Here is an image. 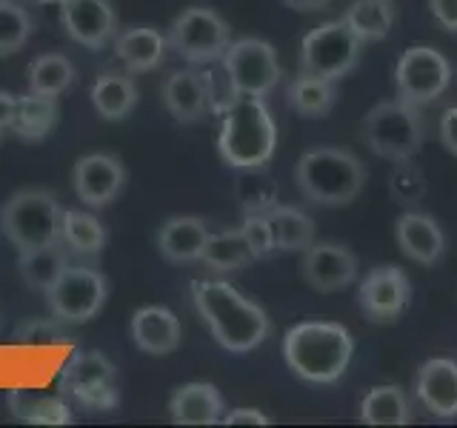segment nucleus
Wrapping results in <instances>:
<instances>
[{
	"label": "nucleus",
	"mask_w": 457,
	"mask_h": 428,
	"mask_svg": "<svg viewBox=\"0 0 457 428\" xmlns=\"http://www.w3.org/2000/svg\"><path fill=\"white\" fill-rule=\"evenodd\" d=\"M192 297L214 342L228 354L254 351L271 332L269 314L228 280H197L192 285Z\"/></svg>",
	"instance_id": "1"
},
{
	"label": "nucleus",
	"mask_w": 457,
	"mask_h": 428,
	"mask_svg": "<svg viewBox=\"0 0 457 428\" xmlns=\"http://www.w3.org/2000/svg\"><path fill=\"white\" fill-rule=\"evenodd\" d=\"M354 337L343 323L303 320L283 337V360L297 380L309 385L337 383L352 363Z\"/></svg>",
	"instance_id": "2"
},
{
	"label": "nucleus",
	"mask_w": 457,
	"mask_h": 428,
	"mask_svg": "<svg viewBox=\"0 0 457 428\" xmlns=\"http://www.w3.org/2000/svg\"><path fill=\"white\" fill-rule=\"evenodd\" d=\"M278 149V123L266 109L263 97L240 95L220 114L218 152L223 163L235 171L263 169Z\"/></svg>",
	"instance_id": "3"
},
{
	"label": "nucleus",
	"mask_w": 457,
	"mask_h": 428,
	"mask_svg": "<svg viewBox=\"0 0 457 428\" xmlns=\"http://www.w3.org/2000/svg\"><path fill=\"white\" fill-rule=\"evenodd\" d=\"M369 175L366 166L346 149L320 146L300 154L295 166V183L309 203L346 206L363 192Z\"/></svg>",
	"instance_id": "4"
},
{
	"label": "nucleus",
	"mask_w": 457,
	"mask_h": 428,
	"mask_svg": "<svg viewBox=\"0 0 457 428\" xmlns=\"http://www.w3.org/2000/svg\"><path fill=\"white\" fill-rule=\"evenodd\" d=\"M63 206L46 189H21L0 209V228L18 251H32L61 240Z\"/></svg>",
	"instance_id": "5"
},
{
	"label": "nucleus",
	"mask_w": 457,
	"mask_h": 428,
	"mask_svg": "<svg viewBox=\"0 0 457 428\" xmlns=\"http://www.w3.org/2000/svg\"><path fill=\"white\" fill-rule=\"evenodd\" d=\"M361 135L369 152H375L383 160H411L423 146L420 109L403 100H383L366 111Z\"/></svg>",
	"instance_id": "6"
},
{
	"label": "nucleus",
	"mask_w": 457,
	"mask_h": 428,
	"mask_svg": "<svg viewBox=\"0 0 457 428\" xmlns=\"http://www.w3.org/2000/svg\"><path fill=\"white\" fill-rule=\"evenodd\" d=\"M363 40L357 37L346 21H326L300 43V71L328 80L346 78L361 63Z\"/></svg>",
	"instance_id": "7"
},
{
	"label": "nucleus",
	"mask_w": 457,
	"mask_h": 428,
	"mask_svg": "<svg viewBox=\"0 0 457 428\" xmlns=\"http://www.w3.org/2000/svg\"><path fill=\"white\" fill-rule=\"evenodd\" d=\"M166 40L183 61H189L195 66H206L223 57L228 43H232V29H228L218 9L189 6L171 21Z\"/></svg>",
	"instance_id": "8"
},
{
	"label": "nucleus",
	"mask_w": 457,
	"mask_h": 428,
	"mask_svg": "<svg viewBox=\"0 0 457 428\" xmlns=\"http://www.w3.org/2000/svg\"><path fill=\"white\" fill-rule=\"evenodd\" d=\"M118 368L100 351H78L61 371V389L86 411L118 408Z\"/></svg>",
	"instance_id": "9"
},
{
	"label": "nucleus",
	"mask_w": 457,
	"mask_h": 428,
	"mask_svg": "<svg viewBox=\"0 0 457 428\" xmlns=\"http://www.w3.org/2000/svg\"><path fill=\"white\" fill-rule=\"evenodd\" d=\"M109 297V283L97 268L89 266H66L61 277L46 292V303L52 317L63 320L66 325H78L92 320L104 309Z\"/></svg>",
	"instance_id": "10"
},
{
	"label": "nucleus",
	"mask_w": 457,
	"mask_h": 428,
	"mask_svg": "<svg viewBox=\"0 0 457 428\" xmlns=\"http://www.w3.org/2000/svg\"><path fill=\"white\" fill-rule=\"evenodd\" d=\"M452 63L435 46H409L395 66L397 100L409 106H426L449 89Z\"/></svg>",
	"instance_id": "11"
},
{
	"label": "nucleus",
	"mask_w": 457,
	"mask_h": 428,
	"mask_svg": "<svg viewBox=\"0 0 457 428\" xmlns=\"http://www.w3.org/2000/svg\"><path fill=\"white\" fill-rule=\"evenodd\" d=\"M220 63L226 69V75L232 78L237 95L246 97H266L269 92H275V86L280 83L283 75L278 49L261 37L232 40L220 57Z\"/></svg>",
	"instance_id": "12"
},
{
	"label": "nucleus",
	"mask_w": 457,
	"mask_h": 428,
	"mask_svg": "<svg viewBox=\"0 0 457 428\" xmlns=\"http://www.w3.org/2000/svg\"><path fill=\"white\" fill-rule=\"evenodd\" d=\"M357 303L369 323L389 325L403 317L411 303V283L400 266H378L361 280Z\"/></svg>",
	"instance_id": "13"
},
{
	"label": "nucleus",
	"mask_w": 457,
	"mask_h": 428,
	"mask_svg": "<svg viewBox=\"0 0 457 428\" xmlns=\"http://www.w3.org/2000/svg\"><path fill=\"white\" fill-rule=\"evenodd\" d=\"M126 185V169L120 157L109 152H92L83 154L71 169V189L80 197L83 206L89 209H106L109 203L120 197Z\"/></svg>",
	"instance_id": "14"
},
{
	"label": "nucleus",
	"mask_w": 457,
	"mask_h": 428,
	"mask_svg": "<svg viewBox=\"0 0 457 428\" xmlns=\"http://www.w3.org/2000/svg\"><path fill=\"white\" fill-rule=\"evenodd\" d=\"M66 35L86 49H106L118 37V12L112 0H61Z\"/></svg>",
	"instance_id": "15"
},
{
	"label": "nucleus",
	"mask_w": 457,
	"mask_h": 428,
	"mask_svg": "<svg viewBox=\"0 0 457 428\" xmlns=\"http://www.w3.org/2000/svg\"><path fill=\"white\" fill-rule=\"evenodd\" d=\"M300 275L314 292H343L357 280V257L340 243H312L300 260Z\"/></svg>",
	"instance_id": "16"
},
{
	"label": "nucleus",
	"mask_w": 457,
	"mask_h": 428,
	"mask_svg": "<svg viewBox=\"0 0 457 428\" xmlns=\"http://www.w3.org/2000/svg\"><path fill=\"white\" fill-rule=\"evenodd\" d=\"M414 394L428 414L437 420L457 417V363L449 357H432L426 360L414 380Z\"/></svg>",
	"instance_id": "17"
},
{
	"label": "nucleus",
	"mask_w": 457,
	"mask_h": 428,
	"mask_svg": "<svg viewBox=\"0 0 457 428\" xmlns=\"http://www.w3.org/2000/svg\"><path fill=\"white\" fill-rule=\"evenodd\" d=\"M395 237L400 251L420 266H435L446 251V235H443L440 223L423 211L400 214L395 223Z\"/></svg>",
	"instance_id": "18"
},
{
	"label": "nucleus",
	"mask_w": 457,
	"mask_h": 428,
	"mask_svg": "<svg viewBox=\"0 0 457 428\" xmlns=\"http://www.w3.org/2000/svg\"><path fill=\"white\" fill-rule=\"evenodd\" d=\"M132 340L140 351L152 357H166L180 346L183 328L175 311L163 306H143L132 314Z\"/></svg>",
	"instance_id": "19"
},
{
	"label": "nucleus",
	"mask_w": 457,
	"mask_h": 428,
	"mask_svg": "<svg viewBox=\"0 0 457 428\" xmlns=\"http://www.w3.org/2000/svg\"><path fill=\"white\" fill-rule=\"evenodd\" d=\"M161 97L166 111L178 123H197L206 118L209 111V95L204 75L195 69H180L171 71L161 86Z\"/></svg>",
	"instance_id": "20"
},
{
	"label": "nucleus",
	"mask_w": 457,
	"mask_h": 428,
	"mask_svg": "<svg viewBox=\"0 0 457 428\" xmlns=\"http://www.w3.org/2000/svg\"><path fill=\"white\" fill-rule=\"evenodd\" d=\"M169 40L154 26H132L114 37V57L123 63L129 75H143L163 63Z\"/></svg>",
	"instance_id": "21"
},
{
	"label": "nucleus",
	"mask_w": 457,
	"mask_h": 428,
	"mask_svg": "<svg viewBox=\"0 0 457 428\" xmlns=\"http://www.w3.org/2000/svg\"><path fill=\"white\" fill-rule=\"evenodd\" d=\"M171 423L178 425H214L223 420V397L212 383H186L169 399Z\"/></svg>",
	"instance_id": "22"
},
{
	"label": "nucleus",
	"mask_w": 457,
	"mask_h": 428,
	"mask_svg": "<svg viewBox=\"0 0 457 428\" xmlns=\"http://www.w3.org/2000/svg\"><path fill=\"white\" fill-rule=\"evenodd\" d=\"M209 240V228L200 218L183 214V218H171L157 232V249L169 263H192L200 260L204 246Z\"/></svg>",
	"instance_id": "23"
},
{
	"label": "nucleus",
	"mask_w": 457,
	"mask_h": 428,
	"mask_svg": "<svg viewBox=\"0 0 457 428\" xmlns=\"http://www.w3.org/2000/svg\"><path fill=\"white\" fill-rule=\"evenodd\" d=\"M92 109L97 111L100 120L109 123H120L137 106V86L132 75H120V71H104L95 83H92Z\"/></svg>",
	"instance_id": "24"
},
{
	"label": "nucleus",
	"mask_w": 457,
	"mask_h": 428,
	"mask_svg": "<svg viewBox=\"0 0 457 428\" xmlns=\"http://www.w3.org/2000/svg\"><path fill=\"white\" fill-rule=\"evenodd\" d=\"M9 408L18 420L29 425H69L75 423L69 403L63 397L54 394H37V391H23L14 389L9 391Z\"/></svg>",
	"instance_id": "25"
},
{
	"label": "nucleus",
	"mask_w": 457,
	"mask_h": 428,
	"mask_svg": "<svg viewBox=\"0 0 457 428\" xmlns=\"http://www.w3.org/2000/svg\"><path fill=\"white\" fill-rule=\"evenodd\" d=\"M61 243L69 249V254L95 257L106 246V228L97 220L95 211L63 209V214H61Z\"/></svg>",
	"instance_id": "26"
},
{
	"label": "nucleus",
	"mask_w": 457,
	"mask_h": 428,
	"mask_svg": "<svg viewBox=\"0 0 457 428\" xmlns=\"http://www.w3.org/2000/svg\"><path fill=\"white\" fill-rule=\"evenodd\" d=\"M337 80L318 78V75H300L289 83L286 92V103L292 111H297L300 118H326L335 109L337 100Z\"/></svg>",
	"instance_id": "27"
},
{
	"label": "nucleus",
	"mask_w": 457,
	"mask_h": 428,
	"mask_svg": "<svg viewBox=\"0 0 457 428\" xmlns=\"http://www.w3.org/2000/svg\"><path fill=\"white\" fill-rule=\"evenodd\" d=\"M69 266V249L61 240L49 243V246H40L32 251H21V277L29 289L46 294L52 289V283L61 277V271Z\"/></svg>",
	"instance_id": "28"
},
{
	"label": "nucleus",
	"mask_w": 457,
	"mask_h": 428,
	"mask_svg": "<svg viewBox=\"0 0 457 428\" xmlns=\"http://www.w3.org/2000/svg\"><path fill=\"white\" fill-rule=\"evenodd\" d=\"M263 214L269 218L271 235H275V246L280 251H306L314 243V220L303 209L275 203Z\"/></svg>",
	"instance_id": "29"
},
{
	"label": "nucleus",
	"mask_w": 457,
	"mask_h": 428,
	"mask_svg": "<svg viewBox=\"0 0 457 428\" xmlns=\"http://www.w3.org/2000/svg\"><path fill=\"white\" fill-rule=\"evenodd\" d=\"M361 420L366 425H409L411 406L400 385H375L361 403Z\"/></svg>",
	"instance_id": "30"
},
{
	"label": "nucleus",
	"mask_w": 457,
	"mask_h": 428,
	"mask_svg": "<svg viewBox=\"0 0 457 428\" xmlns=\"http://www.w3.org/2000/svg\"><path fill=\"white\" fill-rule=\"evenodd\" d=\"M252 260H257L252 246L243 237V232H218L209 235L204 254H200V263H204L214 275H228V271H237L243 266H249Z\"/></svg>",
	"instance_id": "31"
},
{
	"label": "nucleus",
	"mask_w": 457,
	"mask_h": 428,
	"mask_svg": "<svg viewBox=\"0 0 457 428\" xmlns=\"http://www.w3.org/2000/svg\"><path fill=\"white\" fill-rule=\"evenodd\" d=\"M57 123V97L29 92L18 97V120L12 132L26 143H37L46 137Z\"/></svg>",
	"instance_id": "32"
},
{
	"label": "nucleus",
	"mask_w": 457,
	"mask_h": 428,
	"mask_svg": "<svg viewBox=\"0 0 457 428\" xmlns=\"http://www.w3.org/2000/svg\"><path fill=\"white\" fill-rule=\"evenodd\" d=\"M343 21L363 43H378L392 32L395 9L392 0H352Z\"/></svg>",
	"instance_id": "33"
},
{
	"label": "nucleus",
	"mask_w": 457,
	"mask_h": 428,
	"mask_svg": "<svg viewBox=\"0 0 457 428\" xmlns=\"http://www.w3.org/2000/svg\"><path fill=\"white\" fill-rule=\"evenodd\" d=\"M75 83V63L61 52H46L29 66V92L61 97Z\"/></svg>",
	"instance_id": "34"
},
{
	"label": "nucleus",
	"mask_w": 457,
	"mask_h": 428,
	"mask_svg": "<svg viewBox=\"0 0 457 428\" xmlns=\"http://www.w3.org/2000/svg\"><path fill=\"white\" fill-rule=\"evenodd\" d=\"M235 194L243 211H269L278 203V183L266 175L263 169H243L237 171Z\"/></svg>",
	"instance_id": "35"
},
{
	"label": "nucleus",
	"mask_w": 457,
	"mask_h": 428,
	"mask_svg": "<svg viewBox=\"0 0 457 428\" xmlns=\"http://www.w3.org/2000/svg\"><path fill=\"white\" fill-rule=\"evenodd\" d=\"M32 14L18 0H0V57L21 52L32 37Z\"/></svg>",
	"instance_id": "36"
},
{
	"label": "nucleus",
	"mask_w": 457,
	"mask_h": 428,
	"mask_svg": "<svg viewBox=\"0 0 457 428\" xmlns=\"http://www.w3.org/2000/svg\"><path fill=\"white\" fill-rule=\"evenodd\" d=\"M389 194L400 206L414 209L426 197V175L411 160H397L389 175Z\"/></svg>",
	"instance_id": "37"
},
{
	"label": "nucleus",
	"mask_w": 457,
	"mask_h": 428,
	"mask_svg": "<svg viewBox=\"0 0 457 428\" xmlns=\"http://www.w3.org/2000/svg\"><path fill=\"white\" fill-rule=\"evenodd\" d=\"M204 75V83H206V95H209V111L214 114H223L228 106L235 103V100L240 97L237 89H235V83L232 78L226 75V69L220 63V69H206V71H200Z\"/></svg>",
	"instance_id": "38"
},
{
	"label": "nucleus",
	"mask_w": 457,
	"mask_h": 428,
	"mask_svg": "<svg viewBox=\"0 0 457 428\" xmlns=\"http://www.w3.org/2000/svg\"><path fill=\"white\" fill-rule=\"evenodd\" d=\"M243 237L252 246L254 257L261 260V257H269L275 251V235H271V226H269V218L263 211H249L246 218H243V226H240Z\"/></svg>",
	"instance_id": "39"
},
{
	"label": "nucleus",
	"mask_w": 457,
	"mask_h": 428,
	"mask_svg": "<svg viewBox=\"0 0 457 428\" xmlns=\"http://www.w3.org/2000/svg\"><path fill=\"white\" fill-rule=\"evenodd\" d=\"M69 337L63 334V320L49 317V320H32L26 323L14 342H23V346H57V342H66Z\"/></svg>",
	"instance_id": "40"
},
{
	"label": "nucleus",
	"mask_w": 457,
	"mask_h": 428,
	"mask_svg": "<svg viewBox=\"0 0 457 428\" xmlns=\"http://www.w3.org/2000/svg\"><path fill=\"white\" fill-rule=\"evenodd\" d=\"M437 135H440L443 149L457 157V106H452V109H446V111L440 114Z\"/></svg>",
	"instance_id": "41"
},
{
	"label": "nucleus",
	"mask_w": 457,
	"mask_h": 428,
	"mask_svg": "<svg viewBox=\"0 0 457 428\" xmlns=\"http://www.w3.org/2000/svg\"><path fill=\"white\" fill-rule=\"evenodd\" d=\"M223 425H269V417L261 408H232L223 414Z\"/></svg>",
	"instance_id": "42"
},
{
	"label": "nucleus",
	"mask_w": 457,
	"mask_h": 428,
	"mask_svg": "<svg viewBox=\"0 0 457 428\" xmlns=\"http://www.w3.org/2000/svg\"><path fill=\"white\" fill-rule=\"evenodd\" d=\"M428 9L446 32H457V0H428Z\"/></svg>",
	"instance_id": "43"
},
{
	"label": "nucleus",
	"mask_w": 457,
	"mask_h": 428,
	"mask_svg": "<svg viewBox=\"0 0 457 428\" xmlns=\"http://www.w3.org/2000/svg\"><path fill=\"white\" fill-rule=\"evenodd\" d=\"M14 120H18V95L0 89V132H12Z\"/></svg>",
	"instance_id": "44"
},
{
	"label": "nucleus",
	"mask_w": 457,
	"mask_h": 428,
	"mask_svg": "<svg viewBox=\"0 0 457 428\" xmlns=\"http://www.w3.org/2000/svg\"><path fill=\"white\" fill-rule=\"evenodd\" d=\"M328 4H332V0H283V6H289L295 12H320Z\"/></svg>",
	"instance_id": "45"
},
{
	"label": "nucleus",
	"mask_w": 457,
	"mask_h": 428,
	"mask_svg": "<svg viewBox=\"0 0 457 428\" xmlns=\"http://www.w3.org/2000/svg\"><path fill=\"white\" fill-rule=\"evenodd\" d=\"M35 4H61V0H35Z\"/></svg>",
	"instance_id": "46"
},
{
	"label": "nucleus",
	"mask_w": 457,
	"mask_h": 428,
	"mask_svg": "<svg viewBox=\"0 0 457 428\" xmlns=\"http://www.w3.org/2000/svg\"><path fill=\"white\" fill-rule=\"evenodd\" d=\"M0 143H4V132H0Z\"/></svg>",
	"instance_id": "47"
}]
</instances>
